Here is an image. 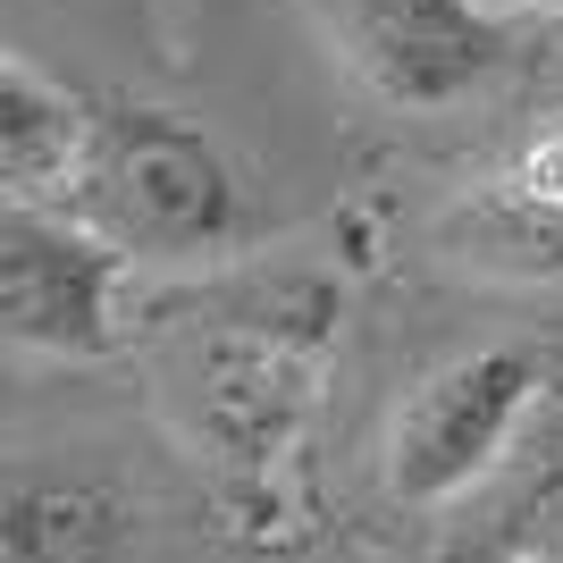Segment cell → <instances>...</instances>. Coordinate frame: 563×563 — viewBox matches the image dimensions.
Returning a JSON list of instances; mask_svg holds the SVG:
<instances>
[{"instance_id": "obj_1", "label": "cell", "mask_w": 563, "mask_h": 563, "mask_svg": "<svg viewBox=\"0 0 563 563\" xmlns=\"http://www.w3.org/2000/svg\"><path fill=\"white\" fill-rule=\"evenodd\" d=\"M329 286H286V295H253V303L202 311L168 371V404L177 421L235 488H278L295 454H303L311 421H320V362H329Z\"/></svg>"}, {"instance_id": "obj_2", "label": "cell", "mask_w": 563, "mask_h": 563, "mask_svg": "<svg viewBox=\"0 0 563 563\" xmlns=\"http://www.w3.org/2000/svg\"><path fill=\"white\" fill-rule=\"evenodd\" d=\"M68 202V219L93 228L118 261H228L253 235V202L228 152L168 110L85 118Z\"/></svg>"}, {"instance_id": "obj_3", "label": "cell", "mask_w": 563, "mask_h": 563, "mask_svg": "<svg viewBox=\"0 0 563 563\" xmlns=\"http://www.w3.org/2000/svg\"><path fill=\"white\" fill-rule=\"evenodd\" d=\"M547 387V362L530 345H471L412 378L396 421L378 438V479L404 514H454L471 488H488L514 454L521 421Z\"/></svg>"}, {"instance_id": "obj_4", "label": "cell", "mask_w": 563, "mask_h": 563, "mask_svg": "<svg viewBox=\"0 0 563 563\" xmlns=\"http://www.w3.org/2000/svg\"><path fill=\"white\" fill-rule=\"evenodd\" d=\"M329 25L362 93L404 118L454 110L514 59V34L488 0H329Z\"/></svg>"}, {"instance_id": "obj_5", "label": "cell", "mask_w": 563, "mask_h": 563, "mask_svg": "<svg viewBox=\"0 0 563 563\" xmlns=\"http://www.w3.org/2000/svg\"><path fill=\"white\" fill-rule=\"evenodd\" d=\"M0 345L93 362L118 345V253L43 202H0Z\"/></svg>"}, {"instance_id": "obj_6", "label": "cell", "mask_w": 563, "mask_h": 563, "mask_svg": "<svg viewBox=\"0 0 563 563\" xmlns=\"http://www.w3.org/2000/svg\"><path fill=\"white\" fill-rule=\"evenodd\" d=\"M438 261L496 286H547L563 278V126L514 143V161L463 186L429 228Z\"/></svg>"}, {"instance_id": "obj_7", "label": "cell", "mask_w": 563, "mask_h": 563, "mask_svg": "<svg viewBox=\"0 0 563 563\" xmlns=\"http://www.w3.org/2000/svg\"><path fill=\"white\" fill-rule=\"evenodd\" d=\"M143 496L110 471L9 463L0 471V563H135Z\"/></svg>"}, {"instance_id": "obj_8", "label": "cell", "mask_w": 563, "mask_h": 563, "mask_svg": "<svg viewBox=\"0 0 563 563\" xmlns=\"http://www.w3.org/2000/svg\"><path fill=\"white\" fill-rule=\"evenodd\" d=\"M438 563H563V412L514 438L488 488L454 505Z\"/></svg>"}, {"instance_id": "obj_9", "label": "cell", "mask_w": 563, "mask_h": 563, "mask_svg": "<svg viewBox=\"0 0 563 563\" xmlns=\"http://www.w3.org/2000/svg\"><path fill=\"white\" fill-rule=\"evenodd\" d=\"M76 143H85V110L34 68L0 59V202H34V194L68 186Z\"/></svg>"}, {"instance_id": "obj_10", "label": "cell", "mask_w": 563, "mask_h": 563, "mask_svg": "<svg viewBox=\"0 0 563 563\" xmlns=\"http://www.w3.org/2000/svg\"><path fill=\"white\" fill-rule=\"evenodd\" d=\"M514 9H539V18H563V0H514Z\"/></svg>"}]
</instances>
